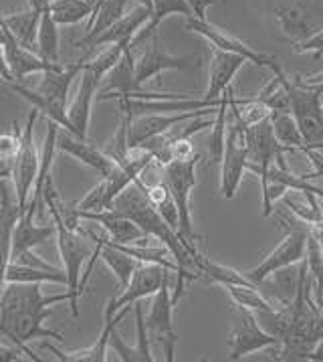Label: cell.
Returning <instances> with one entry per match:
<instances>
[{"instance_id":"6da1fadb","label":"cell","mask_w":323,"mask_h":362,"mask_svg":"<svg viewBox=\"0 0 323 362\" xmlns=\"http://www.w3.org/2000/svg\"><path fill=\"white\" fill-rule=\"evenodd\" d=\"M69 302V291L44 296L41 284H4L0 293V336L20 348L29 361H41L29 348L30 340L55 338L63 342V334L44 328V320L53 314V305Z\"/></svg>"},{"instance_id":"7a4b0ae2","label":"cell","mask_w":323,"mask_h":362,"mask_svg":"<svg viewBox=\"0 0 323 362\" xmlns=\"http://www.w3.org/2000/svg\"><path fill=\"white\" fill-rule=\"evenodd\" d=\"M275 75L289 93L291 114L305 138V148H323V86H307L299 77H287L285 71Z\"/></svg>"},{"instance_id":"3957f363","label":"cell","mask_w":323,"mask_h":362,"mask_svg":"<svg viewBox=\"0 0 323 362\" xmlns=\"http://www.w3.org/2000/svg\"><path fill=\"white\" fill-rule=\"evenodd\" d=\"M281 221H283V227L287 229L283 241L257 267H252L250 272L245 274L255 286H261L267 277L275 276V274H279L283 269L293 267V265L305 259L307 237L309 233H311V227L305 221H301L295 215H283Z\"/></svg>"},{"instance_id":"277c9868","label":"cell","mask_w":323,"mask_h":362,"mask_svg":"<svg viewBox=\"0 0 323 362\" xmlns=\"http://www.w3.org/2000/svg\"><path fill=\"white\" fill-rule=\"evenodd\" d=\"M57 225V247H59L61 263L67 274V291H69V305L73 318H79V298L81 293V269L85 261L91 259L93 249L89 245V237L81 229L67 227L59 217H51Z\"/></svg>"},{"instance_id":"5b68a950","label":"cell","mask_w":323,"mask_h":362,"mask_svg":"<svg viewBox=\"0 0 323 362\" xmlns=\"http://www.w3.org/2000/svg\"><path fill=\"white\" fill-rule=\"evenodd\" d=\"M245 138L249 146V162H247V173L257 174L261 178V189L263 194L269 187V170L273 164L279 168H289L285 162V152H289L287 146H283L273 134L271 119L267 117L263 122H257L252 126H245Z\"/></svg>"},{"instance_id":"8992f818","label":"cell","mask_w":323,"mask_h":362,"mask_svg":"<svg viewBox=\"0 0 323 362\" xmlns=\"http://www.w3.org/2000/svg\"><path fill=\"white\" fill-rule=\"evenodd\" d=\"M39 110L32 107L29 114V119L23 128V136H20V146L18 152L13 158V187H15L16 204L20 209V213L25 211V206L29 203L30 194H32V187L39 174V166H41V154L35 144V122L39 117Z\"/></svg>"},{"instance_id":"52a82bcc","label":"cell","mask_w":323,"mask_h":362,"mask_svg":"<svg viewBox=\"0 0 323 362\" xmlns=\"http://www.w3.org/2000/svg\"><path fill=\"white\" fill-rule=\"evenodd\" d=\"M200 160H202V156L196 152L192 158L174 160V162L164 166V182L168 185V189L172 192V197L178 204V213H180V237L188 239L192 243H194L196 235H194V227H192L190 192L198 182L196 166Z\"/></svg>"},{"instance_id":"ba28073f","label":"cell","mask_w":323,"mask_h":362,"mask_svg":"<svg viewBox=\"0 0 323 362\" xmlns=\"http://www.w3.org/2000/svg\"><path fill=\"white\" fill-rule=\"evenodd\" d=\"M249 162V146L245 138V126L233 116V122L226 130V144L221 160V192L226 201H233L240 180L247 173Z\"/></svg>"},{"instance_id":"9c48e42d","label":"cell","mask_w":323,"mask_h":362,"mask_svg":"<svg viewBox=\"0 0 323 362\" xmlns=\"http://www.w3.org/2000/svg\"><path fill=\"white\" fill-rule=\"evenodd\" d=\"M194 67H200V55H172L166 53L160 45V35L154 33L146 41V49L142 57L135 61V86L142 89L144 83L152 81L164 71H192Z\"/></svg>"},{"instance_id":"30bf717a","label":"cell","mask_w":323,"mask_h":362,"mask_svg":"<svg viewBox=\"0 0 323 362\" xmlns=\"http://www.w3.org/2000/svg\"><path fill=\"white\" fill-rule=\"evenodd\" d=\"M174 308L176 304L172 300L170 279H166L152 300V308L146 316V326L150 338L162 348L168 362H174L178 346V334L174 330Z\"/></svg>"},{"instance_id":"8fae6325","label":"cell","mask_w":323,"mask_h":362,"mask_svg":"<svg viewBox=\"0 0 323 362\" xmlns=\"http://www.w3.org/2000/svg\"><path fill=\"white\" fill-rule=\"evenodd\" d=\"M170 269L162 267L158 263H138L135 272H133L130 284L121 290L118 298H111L105 310L107 314H118L119 310L128 308V305H133L135 302L144 300V298H150V296H156L158 290L164 286L166 279H170Z\"/></svg>"},{"instance_id":"7c38bea8","label":"cell","mask_w":323,"mask_h":362,"mask_svg":"<svg viewBox=\"0 0 323 362\" xmlns=\"http://www.w3.org/2000/svg\"><path fill=\"white\" fill-rule=\"evenodd\" d=\"M238 314H240V320L228 336V358L231 361H240V358L255 354L259 350H264V348L279 346V338L264 330L252 310L238 308Z\"/></svg>"},{"instance_id":"4fadbf2b","label":"cell","mask_w":323,"mask_h":362,"mask_svg":"<svg viewBox=\"0 0 323 362\" xmlns=\"http://www.w3.org/2000/svg\"><path fill=\"white\" fill-rule=\"evenodd\" d=\"M186 29L190 30V33H194V35H200L202 39H206L208 43L212 45V47H217V49L228 51V53H236V55H243L249 63H255V65H259V67H267V69H271L273 73L283 71L277 59L269 57V55H264V53L255 51L252 47H249L247 43H243L240 39L233 37L231 33H224V30L219 29V27L210 25L208 21H198L196 16H188V18H186Z\"/></svg>"},{"instance_id":"5bb4252c","label":"cell","mask_w":323,"mask_h":362,"mask_svg":"<svg viewBox=\"0 0 323 362\" xmlns=\"http://www.w3.org/2000/svg\"><path fill=\"white\" fill-rule=\"evenodd\" d=\"M219 107H205V110H194V112H178V114H146L128 119V142L130 148L142 144L144 140L152 136L166 134L176 126H182L194 117H205L214 114ZM123 117V116H121Z\"/></svg>"},{"instance_id":"9a60e30c","label":"cell","mask_w":323,"mask_h":362,"mask_svg":"<svg viewBox=\"0 0 323 362\" xmlns=\"http://www.w3.org/2000/svg\"><path fill=\"white\" fill-rule=\"evenodd\" d=\"M154 15V8H150L146 4H133L130 13L119 18L118 23H114L107 30H103L102 35H97L95 39H91L87 43L77 45L79 49L85 51V55H91L97 47H105V45H118V43H133L135 35L144 29L147 21Z\"/></svg>"},{"instance_id":"2e32d148","label":"cell","mask_w":323,"mask_h":362,"mask_svg":"<svg viewBox=\"0 0 323 362\" xmlns=\"http://www.w3.org/2000/svg\"><path fill=\"white\" fill-rule=\"evenodd\" d=\"M0 45H2V49L6 53V61L11 65V71L15 75L16 83L25 81L32 73H44L61 65V63L44 61L39 53H32V49L20 43L15 35L8 30V27L2 23V15H0Z\"/></svg>"},{"instance_id":"e0dca14e","label":"cell","mask_w":323,"mask_h":362,"mask_svg":"<svg viewBox=\"0 0 323 362\" xmlns=\"http://www.w3.org/2000/svg\"><path fill=\"white\" fill-rule=\"evenodd\" d=\"M20 209L16 204L15 187L0 178V290L6 284V269L13 259V235Z\"/></svg>"},{"instance_id":"ac0fdd59","label":"cell","mask_w":323,"mask_h":362,"mask_svg":"<svg viewBox=\"0 0 323 362\" xmlns=\"http://www.w3.org/2000/svg\"><path fill=\"white\" fill-rule=\"evenodd\" d=\"M83 221L97 223L103 231L107 233L109 241L121 243V245H132V243H147L146 233L142 231L132 218L118 209H103V211H91V213H77Z\"/></svg>"},{"instance_id":"d6986e66","label":"cell","mask_w":323,"mask_h":362,"mask_svg":"<svg viewBox=\"0 0 323 362\" xmlns=\"http://www.w3.org/2000/svg\"><path fill=\"white\" fill-rule=\"evenodd\" d=\"M249 63L243 55L228 53L212 47V57H210V71H208V87H206L205 100L210 102H221L222 93L233 86V79L236 73L243 69V65Z\"/></svg>"},{"instance_id":"ffe728a7","label":"cell","mask_w":323,"mask_h":362,"mask_svg":"<svg viewBox=\"0 0 323 362\" xmlns=\"http://www.w3.org/2000/svg\"><path fill=\"white\" fill-rule=\"evenodd\" d=\"M99 83H102V79L91 71L89 67L83 65L77 93H75L73 102L69 103V107H67V117H69V124H71V132L77 134V136H81V138H87L91 105H93L95 98H97Z\"/></svg>"},{"instance_id":"44dd1931","label":"cell","mask_w":323,"mask_h":362,"mask_svg":"<svg viewBox=\"0 0 323 362\" xmlns=\"http://www.w3.org/2000/svg\"><path fill=\"white\" fill-rule=\"evenodd\" d=\"M57 150L73 156L79 162H83L85 166L93 168L99 176H107L116 168V162L105 154V150H99L97 146L89 144L87 138H81L71 130H65L59 126L57 134Z\"/></svg>"},{"instance_id":"7402d4cb","label":"cell","mask_w":323,"mask_h":362,"mask_svg":"<svg viewBox=\"0 0 323 362\" xmlns=\"http://www.w3.org/2000/svg\"><path fill=\"white\" fill-rule=\"evenodd\" d=\"M130 308H132V305L119 310L118 314H107V312H103L102 334H99V338L95 340V344H91L89 348L73 350V352H63V350H59L57 346H53V344H44V348H47L49 352H53V354L57 356V361L63 362H105L107 361L105 354H107V346H109V334H111L114 328H118V324L121 320L128 316Z\"/></svg>"},{"instance_id":"603a6c76","label":"cell","mask_w":323,"mask_h":362,"mask_svg":"<svg viewBox=\"0 0 323 362\" xmlns=\"http://www.w3.org/2000/svg\"><path fill=\"white\" fill-rule=\"evenodd\" d=\"M133 314H135V334H138L135 346H128L116 328L109 334V346L118 352L119 361L154 362L156 358L152 356V350H150V334H147L146 316H144V305H142V302H135V304H133Z\"/></svg>"},{"instance_id":"cb8c5ba5","label":"cell","mask_w":323,"mask_h":362,"mask_svg":"<svg viewBox=\"0 0 323 362\" xmlns=\"http://www.w3.org/2000/svg\"><path fill=\"white\" fill-rule=\"evenodd\" d=\"M51 237H57V225L55 223L39 225V223H35L32 215L23 213L16 221L15 235H13V257L20 255L23 251L44 245Z\"/></svg>"},{"instance_id":"d4e9b609","label":"cell","mask_w":323,"mask_h":362,"mask_svg":"<svg viewBox=\"0 0 323 362\" xmlns=\"http://www.w3.org/2000/svg\"><path fill=\"white\" fill-rule=\"evenodd\" d=\"M6 284H61L67 286L65 269L57 267H41L11 261L6 269Z\"/></svg>"},{"instance_id":"484cf974","label":"cell","mask_w":323,"mask_h":362,"mask_svg":"<svg viewBox=\"0 0 323 362\" xmlns=\"http://www.w3.org/2000/svg\"><path fill=\"white\" fill-rule=\"evenodd\" d=\"M128 2H130V0H99V2L95 4V13L89 18L85 37H83L77 45L87 43L91 39H95L97 35H102L103 30L109 29L114 23H118L119 18L128 13V11H126V8H128Z\"/></svg>"},{"instance_id":"4316f807","label":"cell","mask_w":323,"mask_h":362,"mask_svg":"<svg viewBox=\"0 0 323 362\" xmlns=\"http://www.w3.org/2000/svg\"><path fill=\"white\" fill-rule=\"evenodd\" d=\"M47 11L59 27H73L89 21L95 13L93 0H49Z\"/></svg>"},{"instance_id":"83f0119b","label":"cell","mask_w":323,"mask_h":362,"mask_svg":"<svg viewBox=\"0 0 323 362\" xmlns=\"http://www.w3.org/2000/svg\"><path fill=\"white\" fill-rule=\"evenodd\" d=\"M152 6H154V15L147 21L146 27L135 35L132 49H135L138 45L146 43L154 33H158V27H160V23L164 18H168V16L172 15H182L186 16V18L192 16L190 6H188L186 0H152Z\"/></svg>"},{"instance_id":"f1b7e54d","label":"cell","mask_w":323,"mask_h":362,"mask_svg":"<svg viewBox=\"0 0 323 362\" xmlns=\"http://www.w3.org/2000/svg\"><path fill=\"white\" fill-rule=\"evenodd\" d=\"M194 263H196V267H198V272L202 274V277L214 281V284H219L222 288H224V286H255L249 277L245 276V274H240L238 269L231 267V265L214 263V261H210L208 257H205L200 251L194 255Z\"/></svg>"},{"instance_id":"f546056e","label":"cell","mask_w":323,"mask_h":362,"mask_svg":"<svg viewBox=\"0 0 323 362\" xmlns=\"http://www.w3.org/2000/svg\"><path fill=\"white\" fill-rule=\"evenodd\" d=\"M41 16L43 13L39 11H25V13H18V15H6L2 16V23L8 27V30L15 35L16 39L25 47L32 49L37 45V35H39V25H41Z\"/></svg>"},{"instance_id":"4dcf8cb0","label":"cell","mask_w":323,"mask_h":362,"mask_svg":"<svg viewBox=\"0 0 323 362\" xmlns=\"http://www.w3.org/2000/svg\"><path fill=\"white\" fill-rule=\"evenodd\" d=\"M271 126L273 134L281 144L287 146L289 150H303L305 148V138L301 134V128L291 112H271Z\"/></svg>"},{"instance_id":"1f68e13d","label":"cell","mask_w":323,"mask_h":362,"mask_svg":"<svg viewBox=\"0 0 323 362\" xmlns=\"http://www.w3.org/2000/svg\"><path fill=\"white\" fill-rule=\"evenodd\" d=\"M275 16L279 21L283 35L287 37V41L291 45L305 41L309 35L313 33V30L309 29L305 15L297 6H279V8H275Z\"/></svg>"},{"instance_id":"d6a6232c","label":"cell","mask_w":323,"mask_h":362,"mask_svg":"<svg viewBox=\"0 0 323 362\" xmlns=\"http://www.w3.org/2000/svg\"><path fill=\"white\" fill-rule=\"evenodd\" d=\"M146 192L150 203L156 206V211L164 217V221L180 235V213H178V204L170 189H168V185L166 182H158L152 187L146 185Z\"/></svg>"},{"instance_id":"836d02e7","label":"cell","mask_w":323,"mask_h":362,"mask_svg":"<svg viewBox=\"0 0 323 362\" xmlns=\"http://www.w3.org/2000/svg\"><path fill=\"white\" fill-rule=\"evenodd\" d=\"M57 23L53 21L51 13L44 8L39 25V35H37V53L49 61V63H61L59 61V30Z\"/></svg>"},{"instance_id":"e575fe53","label":"cell","mask_w":323,"mask_h":362,"mask_svg":"<svg viewBox=\"0 0 323 362\" xmlns=\"http://www.w3.org/2000/svg\"><path fill=\"white\" fill-rule=\"evenodd\" d=\"M307 274L311 279V288L315 291L317 305L323 310V251L317 235L311 231L307 237V251H305Z\"/></svg>"},{"instance_id":"d590c367","label":"cell","mask_w":323,"mask_h":362,"mask_svg":"<svg viewBox=\"0 0 323 362\" xmlns=\"http://www.w3.org/2000/svg\"><path fill=\"white\" fill-rule=\"evenodd\" d=\"M224 290L228 291V296L233 298L238 308H247L257 312H267V310H275L277 305L269 302L263 293L259 291V286H224Z\"/></svg>"},{"instance_id":"8d00e7d4","label":"cell","mask_w":323,"mask_h":362,"mask_svg":"<svg viewBox=\"0 0 323 362\" xmlns=\"http://www.w3.org/2000/svg\"><path fill=\"white\" fill-rule=\"evenodd\" d=\"M20 136H23V130L18 128V122H13L11 130L0 134V158H15L16 152H18V146H20Z\"/></svg>"},{"instance_id":"74e56055","label":"cell","mask_w":323,"mask_h":362,"mask_svg":"<svg viewBox=\"0 0 323 362\" xmlns=\"http://www.w3.org/2000/svg\"><path fill=\"white\" fill-rule=\"evenodd\" d=\"M291 47H293L295 53H313L315 57H322L323 55V29L311 33L305 41H301V43H293Z\"/></svg>"},{"instance_id":"f35d334b","label":"cell","mask_w":323,"mask_h":362,"mask_svg":"<svg viewBox=\"0 0 323 362\" xmlns=\"http://www.w3.org/2000/svg\"><path fill=\"white\" fill-rule=\"evenodd\" d=\"M313 164V173H301L303 178L313 180V178H323V148H303L301 150Z\"/></svg>"},{"instance_id":"ab89813d","label":"cell","mask_w":323,"mask_h":362,"mask_svg":"<svg viewBox=\"0 0 323 362\" xmlns=\"http://www.w3.org/2000/svg\"><path fill=\"white\" fill-rule=\"evenodd\" d=\"M186 2H188V6H190L192 16H196L198 21H208V18H206L208 8L214 6V4H219L221 0H186Z\"/></svg>"},{"instance_id":"60d3db41","label":"cell","mask_w":323,"mask_h":362,"mask_svg":"<svg viewBox=\"0 0 323 362\" xmlns=\"http://www.w3.org/2000/svg\"><path fill=\"white\" fill-rule=\"evenodd\" d=\"M0 79L6 81V83H16L15 75L11 71V65H8V61H6V53H4L2 45H0Z\"/></svg>"},{"instance_id":"b9f144b4","label":"cell","mask_w":323,"mask_h":362,"mask_svg":"<svg viewBox=\"0 0 323 362\" xmlns=\"http://www.w3.org/2000/svg\"><path fill=\"white\" fill-rule=\"evenodd\" d=\"M20 354H25L20 348H11V346H2L0 344V362H20L23 361V356Z\"/></svg>"},{"instance_id":"7bdbcfd3","label":"cell","mask_w":323,"mask_h":362,"mask_svg":"<svg viewBox=\"0 0 323 362\" xmlns=\"http://www.w3.org/2000/svg\"><path fill=\"white\" fill-rule=\"evenodd\" d=\"M309 361H311V362H323V338H322V340H317V342H315V346H313L311 354H309Z\"/></svg>"},{"instance_id":"ee69618b","label":"cell","mask_w":323,"mask_h":362,"mask_svg":"<svg viewBox=\"0 0 323 362\" xmlns=\"http://www.w3.org/2000/svg\"><path fill=\"white\" fill-rule=\"evenodd\" d=\"M303 83L307 86H323V71L315 73V75H305V77H299Z\"/></svg>"},{"instance_id":"f6af8a7d","label":"cell","mask_w":323,"mask_h":362,"mask_svg":"<svg viewBox=\"0 0 323 362\" xmlns=\"http://www.w3.org/2000/svg\"><path fill=\"white\" fill-rule=\"evenodd\" d=\"M13 174V160L0 158V178H8Z\"/></svg>"},{"instance_id":"bcb514c9","label":"cell","mask_w":323,"mask_h":362,"mask_svg":"<svg viewBox=\"0 0 323 362\" xmlns=\"http://www.w3.org/2000/svg\"><path fill=\"white\" fill-rule=\"evenodd\" d=\"M47 4H49V0H27V6L32 11H39V13H43Z\"/></svg>"},{"instance_id":"7dc6e473","label":"cell","mask_w":323,"mask_h":362,"mask_svg":"<svg viewBox=\"0 0 323 362\" xmlns=\"http://www.w3.org/2000/svg\"><path fill=\"white\" fill-rule=\"evenodd\" d=\"M133 2H135V4H146L150 8H154V6H152V0H133Z\"/></svg>"},{"instance_id":"c3c4849f","label":"cell","mask_w":323,"mask_h":362,"mask_svg":"<svg viewBox=\"0 0 323 362\" xmlns=\"http://www.w3.org/2000/svg\"><path fill=\"white\" fill-rule=\"evenodd\" d=\"M93 2H97V0H93Z\"/></svg>"},{"instance_id":"681fc988","label":"cell","mask_w":323,"mask_h":362,"mask_svg":"<svg viewBox=\"0 0 323 362\" xmlns=\"http://www.w3.org/2000/svg\"><path fill=\"white\" fill-rule=\"evenodd\" d=\"M97 2H99V0H97ZM97 2H95V4H97Z\"/></svg>"},{"instance_id":"f907efd6","label":"cell","mask_w":323,"mask_h":362,"mask_svg":"<svg viewBox=\"0 0 323 362\" xmlns=\"http://www.w3.org/2000/svg\"><path fill=\"white\" fill-rule=\"evenodd\" d=\"M0 293H2V290H0Z\"/></svg>"}]
</instances>
